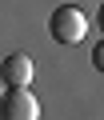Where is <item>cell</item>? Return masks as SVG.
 I'll use <instances>...</instances> for the list:
<instances>
[{
    "mask_svg": "<svg viewBox=\"0 0 104 120\" xmlns=\"http://www.w3.org/2000/svg\"><path fill=\"white\" fill-rule=\"evenodd\" d=\"M48 32H52V40L64 44V48L80 44V40L88 36V16H84V8H76V4H60L56 12H52V20H48Z\"/></svg>",
    "mask_w": 104,
    "mask_h": 120,
    "instance_id": "6da1fadb",
    "label": "cell"
},
{
    "mask_svg": "<svg viewBox=\"0 0 104 120\" xmlns=\"http://www.w3.org/2000/svg\"><path fill=\"white\" fill-rule=\"evenodd\" d=\"M100 28H104V4H100Z\"/></svg>",
    "mask_w": 104,
    "mask_h": 120,
    "instance_id": "5b68a950",
    "label": "cell"
},
{
    "mask_svg": "<svg viewBox=\"0 0 104 120\" xmlns=\"http://www.w3.org/2000/svg\"><path fill=\"white\" fill-rule=\"evenodd\" d=\"M32 60L24 56V52H12V56H4V64H0V80L4 84H32Z\"/></svg>",
    "mask_w": 104,
    "mask_h": 120,
    "instance_id": "3957f363",
    "label": "cell"
},
{
    "mask_svg": "<svg viewBox=\"0 0 104 120\" xmlns=\"http://www.w3.org/2000/svg\"><path fill=\"white\" fill-rule=\"evenodd\" d=\"M0 84H4V80H0Z\"/></svg>",
    "mask_w": 104,
    "mask_h": 120,
    "instance_id": "8992f818",
    "label": "cell"
},
{
    "mask_svg": "<svg viewBox=\"0 0 104 120\" xmlns=\"http://www.w3.org/2000/svg\"><path fill=\"white\" fill-rule=\"evenodd\" d=\"M92 64H96V72H104V40L92 48Z\"/></svg>",
    "mask_w": 104,
    "mask_h": 120,
    "instance_id": "277c9868",
    "label": "cell"
},
{
    "mask_svg": "<svg viewBox=\"0 0 104 120\" xmlns=\"http://www.w3.org/2000/svg\"><path fill=\"white\" fill-rule=\"evenodd\" d=\"M0 116L4 120H36L40 100L28 92V84H8V92H0Z\"/></svg>",
    "mask_w": 104,
    "mask_h": 120,
    "instance_id": "7a4b0ae2",
    "label": "cell"
}]
</instances>
